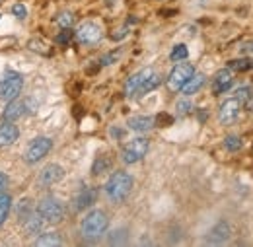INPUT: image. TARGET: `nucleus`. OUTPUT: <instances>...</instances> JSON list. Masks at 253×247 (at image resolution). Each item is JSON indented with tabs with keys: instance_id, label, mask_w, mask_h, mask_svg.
<instances>
[{
	"instance_id": "22",
	"label": "nucleus",
	"mask_w": 253,
	"mask_h": 247,
	"mask_svg": "<svg viewBox=\"0 0 253 247\" xmlns=\"http://www.w3.org/2000/svg\"><path fill=\"white\" fill-rule=\"evenodd\" d=\"M12 210V197L10 195H0V226L6 222V218Z\"/></svg>"
},
{
	"instance_id": "23",
	"label": "nucleus",
	"mask_w": 253,
	"mask_h": 247,
	"mask_svg": "<svg viewBox=\"0 0 253 247\" xmlns=\"http://www.w3.org/2000/svg\"><path fill=\"white\" fill-rule=\"evenodd\" d=\"M187 57H189V49H187V45H185V43L175 45V47L171 49V53H169V59H171L173 62L185 61Z\"/></svg>"
},
{
	"instance_id": "26",
	"label": "nucleus",
	"mask_w": 253,
	"mask_h": 247,
	"mask_svg": "<svg viewBox=\"0 0 253 247\" xmlns=\"http://www.w3.org/2000/svg\"><path fill=\"white\" fill-rule=\"evenodd\" d=\"M32 212H33L32 201H30V199H26V201H20V205H18V216H20V220L24 222V220L30 216Z\"/></svg>"
},
{
	"instance_id": "31",
	"label": "nucleus",
	"mask_w": 253,
	"mask_h": 247,
	"mask_svg": "<svg viewBox=\"0 0 253 247\" xmlns=\"http://www.w3.org/2000/svg\"><path fill=\"white\" fill-rule=\"evenodd\" d=\"M12 14H14L16 18L24 20V18L28 16V8H26L24 4H20V2H18V4H14V6H12Z\"/></svg>"
},
{
	"instance_id": "33",
	"label": "nucleus",
	"mask_w": 253,
	"mask_h": 247,
	"mask_svg": "<svg viewBox=\"0 0 253 247\" xmlns=\"http://www.w3.org/2000/svg\"><path fill=\"white\" fill-rule=\"evenodd\" d=\"M121 234H123V230L113 232V234H111V238H109V244H113V246H115V244H123L125 240H121Z\"/></svg>"
},
{
	"instance_id": "15",
	"label": "nucleus",
	"mask_w": 253,
	"mask_h": 247,
	"mask_svg": "<svg viewBox=\"0 0 253 247\" xmlns=\"http://www.w3.org/2000/svg\"><path fill=\"white\" fill-rule=\"evenodd\" d=\"M126 126L130 130H134V132H146V130L156 126V119L150 117V115H134V117H130L126 121Z\"/></svg>"
},
{
	"instance_id": "7",
	"label": "nucleus",
	"mask_w": 253,
	"mask_h": 247,
	"mask_svg": "<svg viewBox=\"0 0 253 247\" xmlns=\"http://www.w3.org/2000/svg\"><path fill=\"white\" fill-rule=\"evenodd\" d=\"M193 74H195V66H193V64H187V62H183V64H175L173 70L169 72L168 80H166L169 92H179V90L183 88V84L189 80Z\"/></svg>"
},
{
	"instance_id": "1",
	"label": "nucleus",
	"mask_w": 253,
	"mask_h": 247,
	"mask_svg": "<svg viewBox=\"0 0 253 247\" xmlns=\"http://www.w3.org/2000/svg\"><path fill=\"white\" fill-rule=\"evenodd\" d=\"M162 82L158 74L152 68H142L136 74H132L125 84V95L126 97H140L144 93L156 90Z\"/></svg>"
},
{
	"instance_id": "4",
	"label": "nucleus",
	"mask_w": 253,
	"mask_h": 247,
	"mask_svg": "<svg viewBox=\"0 0 253 247\" xmlns=\"http://www.w3.org/2000/svg\"><path fill=\"white\" fill-rule=\"evenodd\" d=\"M148 148H150V140H148V138H144V136L132 138L130 142H126V146L123 148V152H121L123 164L130 165V164L140 162L144 156L148 154Z\"/></svg>"
},
{
	"instance_id": "30",
	"label": "nucleus",
	"mask_w": 253,
	"mask_h": 247,
	"mask_svg": "<svg viewBox=\"0 0 253 247\" xmlns=\"http://www.w3.org/2000/svg\"><path fill=\"white\" fill-rule=\"evenodd\" d=\"M119 57H121V51H113V53H107V55H103V57H101L99 64H101V66H109V64H113V62L117 61Z\"/></svg>"
},
{
	"instance_id": "10",
	"label": "nucleus",
	"mask_w": 253,
	"mask_h": 247,
	"mask_svg": "<svg viewBox=\"0 0 253 247\" xmlns=\"http://www.w3.org/2000/svg\"><path fill=\"white\" fill-rule=\"evenodd\" d=\"M76 35V39L82 43V45H95L101 37H103V31L101 28L94 24V22H86V24H82L78 31L74 33Z\"/></svg>"
},
{
	"instance_id": "11",
	"label": "nucleus",
	"mask_w": 253,
	"mask_h": 247,
	"mask_svg": "<svg viewBox=\"0 0 253 247\" xmlns=\"http://www.w3.org/2000/svg\"><path fill=\"white\" fill-rule=\"evenodd\" d=\"M240 109H242V101L238 97H230L226 99L220 105V111H218V121L222 124H232L238 115H240Z\"/></svg>"
},
{
	"instance_id": "20",
	"label": "nucleus",
	"mask_w": 253,
	"mask_h": 247,
	"mask_svg": "<svg viewBox=\"0 0 253 247\" xmlns=\"http://www.w3.org/2000/svg\"><path fill=\"white\" fill-rule=\"evenodd\" d=\"M35 246L37 247H55V246H63V240L57 232H47L43 236H39L35 240Z\"/></svg>"
},
{
	"instance_id": "5",
	"label": "nucleus",
	"mask_w": 253,
	"mask_h": 247,
	"mask_svg": "<svg viewBox=\"0 0 253 247\" xmlns=\"http://www.w3.org/2000/svg\"><path fill=\"white\" fill-rule=\"evenodd\" d=\"M37 212L41 214V218L45 222H51V224H57L64 218V205L55 199V197H45L39 201L37 205Z\"/></svg>"
},
{
	"instance_id": "18",
	"label": "nucleus",
	"mask_w": 253,
	"mask_h": 247,
	"mask_svg": "<svg viewBox=\"0 0 253 247\" xmlns=\"http://www.w3.org/2000/svg\"><path fill=\"white\" fill-rule=\"evenodd\" d=\"M205 84H207V76H205V74H201V72H197V74H193L189 80L183 84L181 92L185 93V95H193V93L199 92Z\"/></svg>"
},
{
	"instance_id": "12",
	"label": "nucleus",
	"mask_w": 253,
	"mask_h": 247,
	"mask_svg": "<svg viewBox=\"0 0 253 247\" xmlns=\"http://www.w3.org/2000/svg\"><path fill=\"white\" fill-rule=\"evenodd\" d=\"M64 177V169L59 165V164H49L41 169L39 177H37V183L41 187H51L55 183H59Z\"/></svg>"
},
{
	"instance_id": "16",
	"label": "nucleus",
	"mask_w": 253,
	"mask_h": 247,
	"mask_svg": "<svg viewBox=\"0 0 253 247\" xmlns=\"http://www.w3.org/2000/svg\"><path fill=\"white\" fill-rule=\"evenodd\" d=\"M20 130L16 124H12V121H2L0 123V146H10L18 140Z\"/></svg>"
},
{
	"instance_id": "3",
	"label": "nucleus",
	"mask_w": 253,
	"mask_h": 247,
	"mask_svg": "<svg viewBox=\"0 0 253 247\" xmlns=\"http://www.w3.org/2000/svg\"><path fill=\"white\" fill-rule=\"evenodd\" d=\"M107 226H109L107 214H105L103 210H92V212H88L86 218L82 220L80 232H82L84 240L95 242V240H99V238L107 232Z\"/></svg>"
},
{
	"instance_id": "37",
	"label": "nucleus",
	"mask_w": 253,
	"mask_h": 247,
	"mask_svg": "<svg viewBox=\"0 0 253 247\" xmlns=\"http://www.w3.org/2000/svg\"><path fill=\"white\" fill-rule=\"evenodd\" d=\"M246 107H248V111H252L253 113V93L248 97V101H246Z\"/></svg>"
},
{
	"instance_id": "34",
	"label": "nucleus",
	"mask_w": 253,
	"mask_h": 247,
	"mask_svg": "<svg viewBox=\"0 0 253 247\" xmlns=\"http://www.w3.org/2000/svg\"><path fill=\"white\" fill-rule=\"evenodd\" d=\"M8 189V175L4 171H0V195H4Z\"/></svg>"
},
{
	"instance_id": "6",
	"label": "nucleus",
	"mask_w": 253,
	"mask_h": 247,
	"mask_svg": "<svg viewBox=\"0 0 253 247\" xmlns=\"http://www.w3.org/2000/svg\"><path fill=\"white\" fill-rule=\"evenodd\" d=\"M24 88V76L18 72H6L4 78L0 80V99L2 101H12L16 99Z\"/></svg>"
},
{
	"instance_id": "19",
	"label": "nucleus",
	"mask_w": 253,
	"mask_h": 247,
	"mask_svg": "<svg viewBox=\"0 0 253 247\" xmlns=\"http://www.w3.org/2000/svg\"><path fill=\"white\" fill-rule=\"evenodd\" d=\"M43 218H41V214L35 210V212H32L30 216L24 220V228H26V232L28 234H32V236H37L39 232H41V228H43Z\"/></svg>"
},
{
	"instance_id": "35",
	"label": "nucleus",
	"mask_w": 253,
	"mask_h": 247,
	"mask_svg": "<svg viewBox=\"0 0 253 247\" xmlns=\"http://www.w3.org/2000/svg\"><path fill=\"white\" fill-rule=\"evenodd\" d=\"M242 53H246V55L253 57V41H252V43H248V45H244V47H242Z\"/></svg>"
},
{
	"instance_id": "36",
	"label": "nucleus",
	"mask_w": 253,
	"mask_h": 247,
	"mask_svg": "<svg viewBox=\"0 0 253 247\" xmlns=\"http://www.w3.org/2000/svg\"><path fill=\"white\" fill-rule=\"evenodd\" d=\"M111 37H113L115 41H117V39H123V37H126V28H123V30H119V31H115Z\"/></svg>"
},
{
	"instance_id": "21",
	"label": "nucleus",
	"mask_w": 253,
	"mask_h": 247,
	"mask_svg": "<svg viewBox=\"0 0 253 247\" xmlns=\"http://www.w3.org/2000/svg\"><path fill=\"white\" fill-rule=\"evenodd\" d=\"M228 68L230 70H236V72H246V70H252L253 68V61L244 57V59H234V61L228 62Z\"/></svg>"
},
{
	"instance_id": "25",
	"label": "nucleus",
	"mask_w": 253,
	"mask_h": 247,
	"mask_svg": "<svg viewBox=\"0 0 253 247\" xmlns=\"http://www.w3.org/2000/svg\"><path fill=\"white\" fill-rule=\"evenodd\" d=\"M242 146H244V142H242V138L238 134H228L224 138V148L228 152H238V150H242Z\"/></svg>"
},
{
	"instance_id": "13",
	"label": "nucleus",
	"mask_w": 253,
	"mask_h": 247,
	"mask_svg": "<svg viewBox=\"0 0 253 247\" xmlns=\"http://www.w3.org/2000/svg\"><path fill=\"white\" fill-rule=\"evenodd\" d=\"M230 236H232L230 224H228L226 220H220V222H216V224L211 228V232H209V236H207V242L212 244V246H220L224 242H228Z\"/></svg>"
},
{
	"instance_id": "27",
	"label": "nucleus",
	"mask_w": 253,
	"mask_h": 247,
	"mask_svg": "<svg viewBox=\"0 0 253 247\" xmlns=\"http://www.w3.org/2000/svg\"><path fill=\"white\" fill-rule=\"evenodd\" d=\"M55 22H57V26H61L64 30V28H70L74 24V16H72V12H61Z\"/></svg>"
},
{
	"instance_id": "14",
	"label": "nucleus",
	"mask_w": 253,
	"mask_h": 247,
	"mask_svg": "<svg viewBox=\"0 0 253 247\" xmlns=\"http://www.w3.org/2000/svg\"><path fill=\"white\" fill-rule=\"evenodd\" d=\"M232 86H234V76H232L230 68H222V70H218L214 74V80H212V92H214V95L226 93Z\"/></svg>"
},
{
	"instance_id": "32",
	"label": "nucleus",
	"mask_w": 253,
	"mask_h": 247,
	"mask_svg": "<svg viewBox=\"0 0 253 247\" xmlns=\"http://www.w3.org/2000/svg\"><path fill=\"white\" fill-rule=\"evenodd\" d=\"M253 93V90L250 88V86H244V88H240L238 92L234 93V97H238L240 101H248V97Z\"/></svg>"
},
{
	"instance_id": "24",
	"label": "nucleus",
	"mask_w": 253,
	"mask_h": 247,
	"mask_svg": "<svg viewBox=\"0 0 253 247\" xmlns=\"http://www.w3.org/2000/svg\"><path fill=\"white\" fill-rule=\"evenodd\" d=\"M109 167H111V160H109L107 156H99L94 162V165H92V173H94V175H101V173H105Z\"/></svg>"
},
{
	"instance_id": "2",
	"label": "nucleus",
	"mask_w": 253,
	"mask_h": 247,
	"mask_svg": "<svg viewBox=\"0 0 253 247\" xmlns=\"http://www.w3.org/2000/svg\"><path fill=\"white\" fill-rule=\"evenodd\" d=\"M132 175L126 171H115L105 183V195L111 203H123L132 191Z\"/></svg>"
},
{
	"instance_id": "9",
	"label": "nucleus",
	"mask_w": 253,
	"mask_h": 247,
	"mask_svg": "<svg viewBox=\"0 0 253 247\" xmlns=\"http://www.w3.org/2000/svg\"><path fill=\"white\" fill-rule=\"evenodd\" d=\"M35 111V103H33V99H26V101H22V99H12V101H8V105H6V109H4V121H16V119H20L24 113H33Z\"/></svg>"
},
{
	"instance_id": "17",
	"label": "nucleus",
	"mask_w": 253,
	"mask_h": 247,
	"mask_svg": "<svg viewBox=\"0 0 253 247\" xmlns=\"http://www.w3.org/2000/svg\"><path fill=\"white\" fill-rule=\"evenodd\" d=\"M95 197H97L95 189H92V187H84V189L74 197V208H76V210H84V208L92 206V205L95 203Z\"/></svg>"
},
{
	"instance_id": "29",
	"label": "nucleus",
	"mask_w": 253,
	"mask_h": 247,
	"mask_svg": "<svg viewBox=\"0 0 253 247\" xmlns=\"http://www.w3.org/2000/svg\"><path fill=\"white\" fill-rule=\"evenodd\" d=\"M72 37H74V31H70V28H64V30L57 35V39H55V41H57L59 45H68Z\"/></svg>"
},
{
	"instance_id": "8",
	"label": "nucleus",
	"mask_w": 253,
	"mask_h": 247,
	"mask_svg": "<svg viewBox=\"0 0 253 247\" xmlns=\"http://www.w3.org/2000/svg\"><path fill=\"white\" fill-rule=\"evenodd\" d=\"M51 148H53V140L49 136H37V138H33L32 142H30L24 160L28 164H37L41 158H45L51 152Z\"/></svg>"
},
{
	"instance_id": "28",
	"label": "nucleus",
	"mask_w": 253,
	"mask_h": 247,
	"mask_svg": "<svg viewBox=\"0 0 253 247\" xmlns=\"http://www.w3.org/2000/svg\"><path fill=\"white\" fill-rule=\"evenodd\" d=\"M191 109H193V103H191L189 99H185V97L175 103V111H177V115H181V117H183V115H189Z\"/></svg>"
}]
</instances>
